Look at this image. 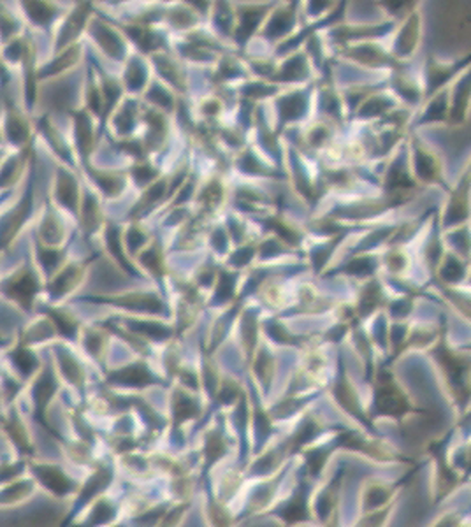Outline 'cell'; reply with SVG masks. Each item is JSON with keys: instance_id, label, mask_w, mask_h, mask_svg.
<instances>
[{"instance_id": "cell-53", "label": "cell", "mask_w": 471, "mask_h": 527, "mask_svg": "<svg viewBox=\"0 0 471 527\" xmlns=\"http://www.w3.org/2000/svg\"><path fill=\"white\" fill-rule=\"evenodd\" d=\"M4 78H9V67L4 64V60L0 56V80H4Z\"/></svg>"}, {"instance_id": "cell-47", "label": "cell", "mask_w": 471, "mask_h": 527, "mask_svg": "<svg viewBox=\"0 0 471 527\" xmlns=\"http://www.w3.org/2000/svg\"><path fill=\"white\" fill-rule=\"evenodd\" d=\"M85 346L92 355H97L103 348V333L101 331H88L85 336Z\"/></svg>"}, {"instance_id": "cell-29", "label": "cell", "mask_w": 471, "mask_h": 527, "mask_svg": "<svg viewBox=\"0 0 471 527\" xmlns=\"http://www.w3.org/2000/svg\"><path fill=\"white\" fill-rule=\"evenodd\" d=\"M308 74V65L303 55L292 56L282 69V72L276 76V80L283 81H294V80H303Z\"/></svg>"}, {"instance_id": "cell-44", "label": "cell", "mask_w": 471, "mask_h": 527, "mask_svg": "<svg viewBox=\"0 0 471 527\" xmlns=\"http://www.w3.org/2000/svg\"><path fill=\"white\" fill-rule=\"evenodd\" d=\"M132 176L139 185H147L148 182H152L157 176V171L150 164L141 162V164L132 167Z\"/></svg>"}, {"instance_id": "cell-35", "label": "cell", "mask_w": 471, "mask_h": 527, "mask_svg": "<svg viewBox=\"0 0 471 527\" xmlns=\"http://www.w3.org/2000/svg\"><path fill=\"white\" fill-rule=\"evenodd\" d=\"M164 193H165V183H164V182H158L154 187H150L148 191H145L143 199L138 202V206L134 208L132 213L136 215V213H139V211H143V209H147V208H152V206L157 202L158 197L164 195Z\"/></svg>"}, {"instance_id": "cell-1", "label": "cell", "mask_w": 471, "mask_h": 527, "mask_svg": "<svg viewBox=\"0 0 471 527\" xmlns=\"http://www.w3.org/2000/svg\"><path fill=\"white\" fill-rule=\"evenodd\" d=\"M43 292L45 280L36 269L32 259L0 282V295L23 311H32Z\"/></svg>"}, {"instance_id": "cell-22", "label": "cell", "mask_w": 471, "mask_h": 527, "mask_svg": "<svg viewBox=\"0 0 471 527\" xmlns=\"http://www.w3.org/2000/svg\"><path fill=\"white\" fill-rule=\"evenodd\" d=\"M416 171L422 180L433 182L438 178V162L420 144H416Z\"/></svg>"}, {"instance_id": "cell-5", "label": "cell", "mask_w": 471, "mask_h": 527, "mask_svg": "<svg viewBox=\"0 0 471 527\" xmlns=\"http://www.w3.org/2000/svg\"><path fill=\"white\" fill-rule=\"evenodd\" d=\"M50 202L56 209L62 208L76 217L80 213L81 187H80L74 173L63 164H58L55 169L52 191H50Z\"/></svg>"}, {"instance_id": "cell-32", "label": "cell", "mask_w": 471, "mask_h": 527, "mask_svg": "<svg viewBox=\"0 0 471 527\" xmlns=\"http://www.w3.org/2000/svg\"><path fill=\"white\" fill-rule=\"evenodd\" d=\"M160 244H154L152 248L145 250L141 255V264L154 275V276H162L164 266H162V253H160Z\"/></svg>"}, {"instance_id": "cell-16", "label": "cell", "mask_w": 471, "mask_h": 527, "mask_svg": "<svg viewBox=\"0 0 471 527\" xmlns=\"http://www.w3.org/2000/svg\"><path fill=\"white\" fill-rule=\"evenodd\" d=\"M38 131H39V136L45 140V144H48V148L52 149L53 153L63 162V164H69V158H71V148L65 144L63 138L60 136V131L56 129V125L53 123L50 116H43L39 118V122L36 123Z\"/></svg>"}, {"instance_id": "cell-39", "label": "cell", "mask_w": 471, "mask_h": 527, "mask_svg": "<svg viewBox=\"0 0 471 527\" xmlns=\"http://www.w3.org/2000/svg\"><path fill=\"white\" fill-rule=\"evenodd\" d=\"M354 58H357V60H361V62H369L371 65H378V64H382V62H389L391 58L385 55V53H382L378 48H357V51L354 53Z\"/></svg>"}, {"instance_id": "cell-25", "label": "cell", "mask_w": 471, "mask_h": 527, "mask_svg": "<svg viewBox=\"0 0 471 527\" xmlns=\"http://www.w3.org/2000/svg\"><path fill=\"white\" fill-rule=\"evenodd\" d=\"M307 109V96L303 94H292V96L283 97L280 100V111H282V120L290 122L299 118Z\"/></svg>"}, {"instance_id": "cell-51", "label": "cell", "mask_w": 471, "mask_h": 527, "mask_svg": "<svg viewBox=\"0 0 471 527\" xmlns=\"http://www.w3.org/2000/svg\"><path fill=\"white\" fill-rule=\"evenodd\" d=\"M254 253H256V248H241V250H238V251L234 253V257H232V264H236V266H245V264H248V262L252 260Z\"/></svg>"}, {"instance_id": "cell-9", "label": "cell", "mask_w": 471, "mask_h": 527, "mask_svg": "<svg viewBox=\"0 0 471 527\" xmlns=\"http://www.w3.org/2000/svg\"><path fill=\"white\" fill-rule=\"evenodd\" d=\"M72 116V134H74V146L83 164H88V157L94 148V123L92 115L87 109H74L71 111Z\"/></svg>"}, {"instance_id": "cell-15", "label": "cell", "mask_w": 471, "mask_h": 527, "mask_svg": "<svg viewBox=\"0 0 471 527\" xmlns=\"http://www.w3.org/2000/svg\"><path fill=\"white\" fill-rule=\"evenodd\" d=\"M78 220L85 231L87 236H92L97 233V229L103 225V211L97 197L92 192H81L80 202V213Z\"/></svg>"}, {"instance_id": "cell-27", "label": "cell", "mask_w": 471, "mask_h": 527, "mask_svg": "<svg viewBox=\"0 0 471 527\" xmlns=\"http://www.w3.org/2000/svg\"><path fill=\"white\" fill-rule=\"evenodd\" d=\"M294 23V9H282L278 11L267 25V38H280L290 30Z\"/></svg>"}, {"instance_id": "cell-43", "label": "cell", "mask_w": 471, "mask_h": 527, "mask_svg": "<svg viewBox=\"0 0 471 527\" xmlns=\"http://www.w3.org/2000/svg\"><path fill=\"white\" fill-rule=\"evenodd\" d=\"M129 326L134 327V331L143 333V335L154 336V337H165L171 335L167 327H162L158 324H152V322H129Z\"/></svg>"}, {"instance_id": "cell-2", "label": "cell", "mask_w": 471, "mask_h": 527, "mask_svg": "<svg viewBox=\"0 0 471 527\" xmlns=\"http://www.w3.org/2000/svg\"><path fill=\"white\" fill-rule=\"evenodd\" d=\"M36 208V176L34 173L27 176L25 191L20 200L11 202V206L0 213V251H5L21 234L34 217Z\"/></svg>"}, {"instance_id": "cell-14", "label": "cell", "mask_w": 471, "mask_h": 527, "mask_svg": "<svg viewBox=\"0 0 471 527\" xmlns=\"http://www.w3.org/2000/svg\"><path fill=\"white\" fill-rule=\"evenodd\" d=\"M92 301L105 302V304H114L129 310H139V311H150L157 313L162 310L160 299L152 293H132V295H116V297H90Z\"/></svg>"}, {"instance_id": "cell-17", "label": "cell", "mask_w": 471, "mask_h": 527, "mask_svg": "<svg viewBox=\"0 0 471 527\" xmlns=\"http://www.w3.org/2000/svg\"><path fill=\"white\" fill-rule=\"evenodd\" d=\"M45 317L50 320L55 327V331L58 335L65 336V337H76L78 331H80V322L78 319L67 311L65 308L55 306V304H46L43 306Z\"/></svg>"}, {"instance_id": "cell-24", "label": "cell", "mask_w": 471, "mask_h": 527, "mask_svg": "<svg viewBox=\"0 0 471 527\" xmlns=\"http://www.w3.org/2000/svg\"><path fill=\"white\" fill-rule=\"evenodd\" d=\"M419 38V16L414 14V18L408 20V23L405 25V29L401 30V36L396 41V51L400 55H408L416 48Z\"/></svg>"}, {"instance_id": "cell-20", "label": "cell", "mask_w": 471, "mask_h": 527, "mask_svg": "<svg viewBox=\"0 0 471 527\" xmlns=\"http://www.w3.org/2000/svg\"><path fill=\"white\" fill-rule=\"evenodd\" d=\"M105 246H107V251L111 253V257L114 259V262H118L127 273H132V275H139L138 269L130 264V260H127V257L123 255V242H122V234H120V229L114 227V225H107L105 233Z\"/></svg>"}, {"instance_id": "cell-28", "label": "cell", "mask_w": 471, "mask_h": 527, "mask_svg": "<svg viewBox=\"0 0 471 527\" xmlns=\"http://www.w3.org/2000/svg\"><path fill=\"white\" fill-rule=\"evenodd\" d=\"M147 83V67L139 58H132L125 71V85L129 90H141Z\"/></svg>"}, {"instance_id": "cell-18", "label": "cell", "mask_w": 471, "mask_h": 527, "mask_svg": "<svg viewBox=\"0 0 471 527\" xmlns=\"http://www.w3.org/2000/svg\"><path fill=\"white\" fill-rule=\"evenodd\" d=\"M88 176L92 178V182L97 185V189L105 193V197H116L123 192L125 189V178L118 173H109V171H101L96 169L88 164H85Z\"/></svg>"}, {"instance_id": "cell-4", "label": "cell", "mask_w": 471, "mask_h": 527, "mask_svg": "<svg viewBox=\"0 0 471 527\" xmlns=\"http://www.w3.org/2000/svg\"><path fill=\"white\" fill-rule=\"evenodd\" d=\"M90 4H76L74 9H71L63 18L58 21V29L53 39V55H58L74 45H78L80 36L87 30L90 23Z\"/></svg>"}, {"instance_id": "cell-54", "label": "cell", "mask_w": 471, "mask_h": 527, "mask_svg": "<svg viewBox=\"0 0 471 527\" xmlns=\"http://www.w3.org/2000/svg\"><path fill=\"white\" fill-rule=\"evenodd\" d=\"M5 155H7V148H5V146H0V164H2V160L5 158Z\"/></svg>"}, {"instance_id": "cell-26", "label": "cell", "mask_w": 471, "mask_h": 527, "mask_svg": "<svg viewBox=\"0 0 471 527\" xmlns=\"http://www.w3.org/2000/svg\"><path fill=\"white\" fill-rule=\"evenodd\" d=\"M99 87H101V94H103V115L101 116L107 118L109 113L113 111V107L116 106L118 98L122 96V87L105 74H101Z\"/></svg>"}, {"instance_id": "cell-13", "label": "cell", "mask_w": 471, "mask_h": 527, "mask_svg": "<svg viewBox=\"0 0 471 527\" xmlns=\"http://www.w3.org/2000/svg\"><path fill=\"white\" fill-rule=\"evenodd\" d=\"M87 30L90 32L92 39L99 45V48L105 51L107 56L120 60L125 55V45L123 39L120 38V34L116 30H113L107 23L101 21V20H92L87 27Z\"/></svg>"}, {"instance_id": "cell-6", "label": "cell", "mask_w": 471, "mask_h": 527, "mask_svg": "<svg viewBox=\"0 0 471 527\" xmlns=\"http://www.w3.org/2000/svg\"><path fill=\"white\" fill-rule=\"evenodd\" d=\"M85 280V264L81 262H65L50 280L45 282V293L50 299V304L67 299Z\"/></svg>"}, {"instance_id": "cell-48", "label": "cell", "mask_w": 471, "mask_h": 527, "mask_svg": "<svg viewBox=\"0 0 471 527\" xmlns=\"http://www.w3.org/2000/svg\"><path fill=\"white\" fill-rule=\"evenodd\" d=\"M447 109V104H445V94L436 98V102L433 104V107L427 111V115L424 116L425 122H433V120H440L443 118V113Z\"/></svg>"}, {"instance_id": "cell-49", "label": "cell", "mask_w": 471, "mask_h": 527, "mask_svg": "<svg viewBox=\"0 0 471 527\" xmlns=\"http://www.w3.org/2000/svg\"><path fill=\"white\" fill-rule=\"evenodd\" d=\"M387 98H382V97H373L369 102H366L365 109L361 111L363 116H373V115H378L382 111H385V107H382V104H385Z\"/></svg>"}, {"instance_id": "cell-19", "label": "cell", "mask_w": 471, "mask_h": 527, "mask_svg": "<svg viewBox=\"0 0 471 527\" xmlns=\"http://www.w3.org/2000/svg\"><path fill=\"white\" fill-rule=\"evenodd\" d=\"M376 401H378L380 410L387 412V413H401L407 410L405 397L401 395L398 387L391 382H383V385H380Z\"/></svg>"}, {"instance_id": "cell-12", "label": "cell", "mask_w": 471, "mask_h": 527, "mask_svg": "<svg viewBox=\"0 0 471 527\" xmlns=\"http://www.w3.org/2000/svg\"><path fill=\"white\" fill-rule=\"evenodd\" d=\"M23 18L36 29L46 30L63 16V9L55 2H21Z\"/></svg>"}, {"instance_id": "cell-37", "label": "cell", "mask_w": 471, "mask_h": 527, "mask_svg": "<svg viewBox=\"0 0 471 527\" xmlns=\"http://www.w3.org/2000/svg\"><path fill=\"white\" fill-rule=\"evenodd\" d=\"M156 62H157V67L160 69L162 76L167 78L172 85L181 89V78H180V72H178L176 65H172L174 62H171L167 56H156Z\"/></svg>"}, {"instance_id": "cell-33", "label": "cell", "mask_w": 471, "mask_h": 527, "mask_svg": "<svg viewBox=\"0 0 471 527\" xmlns=\"http://www.w3.org/2000/svg\"><path fill=\"white\" fill-rule=\"evenodd\" d=\"M456 69L454 67H450V69H443L442 65H438L436 62H429V71H427V78H429V94L433 92V90H436L442 83H445L449 78H450V74L454 72Z\"/></svg>"}, {"instance_id": "cell-34", "label": "cell", "mask_w": 471, "mask_h": 527, "mask_svg": "<svg viewBox=\"0 0 471 527\" xmlns=\"http://www.w3.org/2000/svg\"><path fill=\"white\" fill-rule=\"evenodd\" d=\"M134 106H136V102H127L125 104V107L116 115V118H114V125H116V129H118V132L122 134V136H125V134H129L130 132V129H132V120H134V113H130L132 109H134Z\"/></svg>"}, {"instance_id": "cell-41", "label": "cell", "mask_w": 471, "mask_h": 527, "mask_svg": "<svg viewBox=\"0 0 471 527\" xmlns=\"http://www.w3.org/2000/svg\"><path fill=\"white\" fill-rule=\"evenodd\" d=\"M463 273H465L463 264L458 262V259H452V257H449L447 262H445L443 268H442V276H443L445 280H449V282H458V280H461V278H463Z\"/></svg>"}, {"instance_id": "cell-23", "label": "cell", "mask_w": 471, "mask_h": 527, "mask_svg": "<svg viewBox=\"0 0 471 527\" xmlns=\"http://www.w3.org/2000/svg\"><path fill=\"white\" fill-rule=\"evenodd\" d=\"M113 380L125 385H147L150 384V382H156V378L152 377V373L145 366H141V364L129 366V368L118 371L113 377Z\"/></svg>"}, {"instance_id": "cell-52", "label": "cell", "mask_w": 471, "mask_h": 527, "mask_svg": "<svg viewBox=\"0 0 471 527\" xmlns=\"http://www.w3.org/2000/svg\"><path fill=\"white\" fill-rule=\"evenodd\" d=\"M245 92H247L248 96L261 97L271 94L273 90H271V89H264V87H261V85H252V87H248Z\"/></svg>"}, {"instance_id": "cell-36", "label": "cell", "mask_w": 471, "mask_h": 527, "mask_svg": "<svg viewBox=\"0 0 471 527\" xmlns=\"http://www.w3.org/2000/svg\"><path fill=\"white\" fill-rule=\"evenodd\" d=\"M174 412H176V417L181 421V419H190L198 413V406L192 399H189L187 395H183L181 392H178L176 395V401H174Z\"/></svg>"}, {"instance_id": "cell-40", "label": "cell", "mask_w": 471, "mask_h": 527, "mask_svg": "<svg viewBox=\"0 0 471 527\" xmlns=\"http://www.w3.org/2000/svg\"><path fill=\"white\" fill-rule=\"evenodd\" d=\"M380 299H382V292H380L378 284H371V285H367L365 293H363V297H361V311H363V313L373 311V308L380 302Z\"/></svg>"}, {"instance_id": "cell-45", "label": "cell", "mask_w": 471, "mask_h": 527, "mask_svg": "<svg viewBox=\"0 0 471 527\" xmlns=\"http://www.w3.org/2000/svg\"><path fill=\"white\" fill-rule=\"evenodd\" d=\"M125 241H127V248H129L132 253H136L141 246H145V242H147V234H145L143 231L132 227V229L127 231Z\"/></svg>"}, {"instance_id": "cell-50", "label": "cell", "mask_w": 471, "mask_h": 527, "mask_svg": "<svg viewBox=\"0 0 471 527\" xmlns=\"http://www.w3.org/2000/svg\"><path fill=\"white\" fill-rule=\"evenodd\" d=\"M220 199H222V189H220L218 183L213 182L211 185H208V187L205 189V192H203V200L208 202L210 206H216V202H220Z\"/></svg>"}, {"instance_id": "cell-30", "label": "cell", "mask_w": 471, "mask_h": 527, "mask_svg": "<svg viewBox=\"0 0 471 527\" xmlns=\"http://www.w3.org/2000/svg\"><path fill=\"white\" fill-rule=\"evenodd\" d=\"M58 364H60V371L62 375L74 385H81L83 382V370L78 364V361H74V357L67 352L58 353Z\"/></svg>"}, {"instance_id": "cell-31", "label": "cell", "mask_w": 471, "mask_h": 527, "mask_svg": "<svg viewBox=\"0 0 471 527\" xmlns=\"http://www.w3.org/2000/svg\"><path fill=\"white\" fill-rule=\"evenodd\" d=\"M262 14H264V9H257V7H245L243 9L241 27L238 30V39L240 41H247L250 38V34L259 25V20H261Z\"/></svg>"}, {"instance_id": "cell-7", "label": "cell", "mask_w": 471, "mask_h": 527, "mask_svg": "<svg viewBox=\"0 0 471 527\" xmlns=\"http://www.w3.org/2000/svg\"><path fill=\"white\" fill-rule=\"evenodd\" d=\"M65 238H67V227H65V222H63L60 211L53 206L52 202L48 208L43 206V211L39 213L38 222H36L34 240H38L46 246L60 248V246H63Z\"/></svg>"}, {"instance_id": "cell-55", "label": "cell", "mask_w": 471, "mask_h": 527, "mask_svg": "<svg viewBox=\"0 0 471 527\" xmlns=\"http://www.w3.org/2000/svg\"><path fill=\"white\" fill-rule=\"evenodd\" d=\"M0 146H5V144H4V140H2V132H0Z\"/></svg>"}, {"instance_id": "cell-46", "label": "cell", "mask_w": 471, "mask_h": 527, "mask_svg": "<svg viewBox=\"0 0 471 527\" xmlns=\"http://www.w3.org/2000/svg\"><path fill=\"white\" fill-rule=\"evenodd\" d=\"M148 98L152 100V102H156L158 106H164V107H167V109H171V104H172V97L169 96V92H165L162 87H158V85H154L152 89H150V94H148Z\"/></svg>"}, {"instance_id": "cell-3", "label": "cell", "mask_w": 471, "mask_h": 527, "mask_svg": "<svg viewBox=\"0 0 471 527\" xmlns=\"http://www.w3.org/2000/svg\"><path fill=\"white\" fill-rule=\"evenodd\" d=\"M4 113H2V123L0 132L5 146H11L14 149H25L30 146L34 138V123L27 116L23 109H20L13 98L9 97L7 87L4 89Z\"/></svg>"}, {"instance_id": "cell-11", "label": "cell", "mask_w": 471, "mask_h": 527, "mask_svg": "<svg viewBox=\"0 0 471 527\" xmlns=\"http://www.w3.org/2000/svg\"><path fill=\"white\" fill-rule=\"evenodd\" d=\"M81 55L83 51L80 45H74L58 55H53L48 64L38 65V81H52L56 78H63L71 69H74L80 64Z\"/></svg>"}, {"instance_id": "cell-38", "label": "cell", "mask_w": 471, "mask_h": 527, "mask_svg": "<svg viewBox=\"0 0 471 527\" xmlns=\"http://www.w3.org/2000/svg\"><path fill=\"white\" fill-rule=\"evenodd\" d=\"M234 284H236V276L229 275V273H222L220 280H218V288H216V302H223L229 301L234 293Z\"/></svg>"}, {"instance_id": "cell-42", "label": "cell", "mask_w": 471, "mask_h": 527, "mask_svg": "<svg viewBox=\"0 0 471 527\" xmlns=\"http://www.w3.org/2000/svg\"><path fill=\"white\" fill-rule=\"evenodd\" d=\"M374 268H376V264H374L373 259H356V260H352V262L345 268V271L350 273V275L366 276V275H371V273L374 271Z\"/></svg>"}, {"instance_id": "cell-8", "label": "cell", "mask_w": 471, "mask_h": 527, "mask_svg": "<svg viewBox=\"0 0 471 527\" xmlns=\"http://www.w3.org/2000/svg\"><path fill=\"white\" fill-rule=\"evenodd\" d=\"M30 151L32 149L29 146L25 149H14L13 153L5 155V158L0 164V192L13 191L27 174Z\"/></svg>"}, {"instance_id": "cell-10", "label": "cell", "mask_w": 471, "mask_h": 527, "mask_svg": "<svg viewBox=\"0 0 471 527\" xmlns=\"http://www.w3.org/2000/svg\"><path fill=\"white\" fill-rule=\"evenodd\" d=\"M65 253H67L65 246L55 248V246H46L38 240L32 241V262L45 282L50 280L53 275L65 264Z\"/></svg>"}, {"instance_id": "cell-21", "label": "cell", "mask_w": 471, "mask_h": 527, "mask_svg": "<svg viewBox=\"0 0 471 527\" xmlns=\"http://www.w3.org/2000/svg\"><path fill=\"white\" fill-rule=\"evenodd\" d=\"M21 36V21L14 13L0 4V48Z\"/></svg>"}]
</instances>
